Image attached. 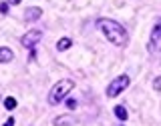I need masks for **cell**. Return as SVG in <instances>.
Masks as SVG:
<instances>
[{
	"instance_id": "6da1fadb",
	"label": "cell",
	"mask_w": 161,
	"mask_h": 126,
	"mask_svg": "<svg viewBox=\"0 0 161 126\" xmlns=\"http://www.w3.org/2000/svg\"><path fill=\"white\" fill-rule=\"evenodd\" d=\"M97 26L99 30L105 34V38L109 40V42H113L115 46H125L129 40V34L127 30H125L117 20H111V18H99L97 20Z\"/></svg>"
},
{
	"instance_id": "7a4b0ae2",
	"label": "cell",
	"mask_w": 161,
	"mask_h": 126,
	"mask_svg": "<svg viewBox=\"0 0 161 126\" xmlns=\"http://www.w3.org/2000/svg\"><path fill=\"white\" fill-rule=\"evenodd\" d=\"M73 88H75L73 80H69V78L58 80V82L50 88V92H48V104H58L60 100H64V96H67Z\"/></svg>"
},
{
	"instance_id": "3957f363",
	"label": "cell",
	"mask_w": 161,
	"mask_h": 126,
	"mask_svg": "<svg viewBox=\"0 0 161 126\" xmlns=\"http://www.w3.org/2000/svg\"><path fill=\"white\" fill-rule=\"evenodd\" d=\"M129 84H131V78L127 76V74H121V76H117V78H115L113 82L107 86V96H109V98L119 96V94L123 92L125 88H129Z\"/></svg>"
},
{
	"instance_id": "277c9868",
	"label": "cell",
	"mask_w": 161,
	"mask_h": 126,
	"mask_svg": "<svg viewBox=\"0 0 161 126\" xmlns=\"http://www.w3.org/2000/svg\"><path fill=\"white\" fill-rule=\"evenodd\" d=\"M159 50H161V18L155 24L153 32H151V38H149V52H159Z\"/></svg>"
},
{
	"instance_id": "5b68a950",
	"label": "cell",
	"mask_w": 161,
	"mask_h": 126,
	"mask_svg": "<svg viewBox=\"0 0 161 126\" xmlns=\"http://www.w3.org/2000/svg\"><path fill=\"white\" fill-rule=\"evenodd\" d=\"M40 36H42V34H40V30H28V32L24 34L22 38H20V42H22V46H26V48L32 50V48L38 44Z\"/></svg>"
},
{
	"instance_id": "8992f818",
	"label": "cell",
	"mask_w": 161,
	"mask_h": 126,
	"mask_svg": "<svg viewBox=\"0 0 161 126\" xmlns=\"http://www.w3.org/2000/svg\"><path fill=\"white\" fill-rule=\"evenodd\" d=\"M40 16H42V10L38 6H30V8H26V12H24V20H26V22H34V20H38Z\"/></svg>"
},
{
	"instance_id": "52a82bcc",
	"label": "cell",
	"mask_w": 161,
	"mask_h": 126,
	"mask_svg": "<svg viewBox=\"0 0 161 126\" xmlns=\"http://www.w3.org/2000/svg\"><path fill=\"white\" fill-rule=\"evenodd\" d=\"M12 58H14V52L8 46H2V48H0V62H10Z\"/></svg>"
},
{
	"instance_id": "ba28073f",
	"label": "cell",
	"mask_w": 161,
	"mask_h": 126,
	"mask_svg": "<svg viewBox=\"0 0 161 126\" xmlns=\"http://www.w3.org/2000/svg\"><path fill=\"white\" fill-rule=\"evenodd\" d=\"M70 46H73V40H70V38H60L57 42V50H58V52H64V50H69Z\"/></svg>"
},
{
	"instance_id": "9c48e42d",
	"label": "cell",
	"mask_w": 161,
	"mask_h": 126,
	"mask_svg": "<svg viewBox=\"0 0 161 126\" xmlns=\"http://www.w3.org/2000/svg\"><path fill=\"white\" fill-rule=\"evenodd\" d=\"M75 124V118L70 116H58L54 118V126H73Z\"/></svg>"
},
{
	"instance_id": "30bf717a",
	"label": "cell",
	"mask_w": 161,
	"mask_h": 126,
	"mask_svg": "<svg viewBox=\"0 0 161 126\" xmlns=\"http://www.w3.org/2000/svg\"><path fill=\"white\" fill-rule=\"evenodd\" d=\"M115 116H117L121 122H125L129 114H127V110H125V106H121V104H119V106H115Z\"/></svg>"
},
{
	"instance_id": "8fae6325",
	"label": "cell",
	"mask_w": 161,
	"mask_h": 126,
	"mask_svg": "<svg viewBox=\"0 0 161 126\" xmlns=\"http://www.w3.org/2000/svg\"><path fill=\"white\" fill-rule=\"evenodd\" d=\"M4 108H6V110H14V108H16V98L8 96L6 100H4Z\"/></svg>"
},
{
	"instance_id": "7c38bea8",
	"label": "cell",
	"mask_w": 161,
	"mask_h": 126,
	"mask_svg": "<svg viewBox=\"0 0 161 126\" xmlns=\"http://www.w3.org/2000/svg\"><path fill=\"white\" fill-rule=\"evenodd\" d=\"M153 88L157 90V92H161V76H157V78L153 80Z\"/></svg>"
},
{
	"instance_id": "4fadbf2b",
	"label": "cell",
	"mask_w": 161,
	"mask_h": 126,
	"mask_svg": "<svg viewBox=\"0 0 161 126\" xmlns=\"http://www.w3.org/2000/svg\"><path fill=\"white\" fill-rule=\"evenodd\" d=\"M77 104H79V102H77L75 98H69V100H67V106H69L70 110H75V108H77Z\"/></svg>"
},
{
	"instance_id": "5bb4252c",
	"label": "cell",
	"mask_w": 161,
	"mask_h": 126,
	"mask_svg": "<svg viewBox=\"0 0 161 126\" xmlns=\"http://www.w3.org/2000/svg\"><path fill=\"white\" fill-rule=\"evenodd\" d=\"M8 12V2H0V14H6Z\"/></svg>"
},
{
	"instance_id": "9a60e30c",
	"label": "cell",
	"mask_w": 161,
	"mask_h": 126,
	"mask_svg": "<svg viewBox=\"0 0 161 126\" xmlns=\"http://www.w3.org/2000/svg\"><path fill=\"white\" fill-rule=\"evenodd\" d=\"M2 126H14V118L10 116V118H6V122H4Z\"/></svg>"
},
{
	"instance_id": "2e32d148",
	"label": "cell",
	"mask_w": 161,
	"mask_h": 126,
	"mask_svg": "<svg viewBox=\"0 0 161 126\" xmlns=\"http://www.w3.org/2000/svg\"><path fill=\"white\" fill-rule=\"evenodd\" d=\"M6 2H8V4H20L22 0H6Z\"/></svg>"
}]
</instances>
